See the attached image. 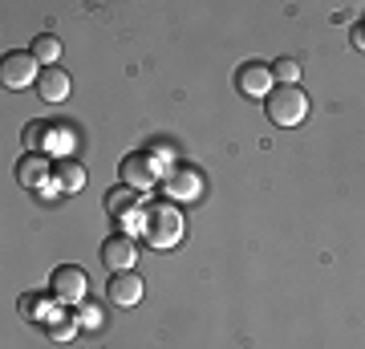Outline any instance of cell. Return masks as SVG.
<instances>
[{
    "label": "cell",
    "instance_id": "obj_1",
    "mask_svg": "<svg viewBox=\"0 0 365 349\" xmlns=\"http://www.w3.org/2000/svg\"><path fill=\"white\" fill-rule=\"evenodd\" d=\"M143 240L158 252H167L182 240V216L179 207L170 203V199H158V203H146L143 211Z\"/></svg>",
    "mask_w": 365,
    "mask_h": 349
},
{
    "label": "cell",
    "instance_id": "obj_2",
    "mask_svg": "<svg viewBox=\"0 0 365 349\" xmlns=\"http://www.w3.org/2000/svg\"><path fill=\"white\" fill-rule=\"evenodd\" d=\"M264 106H268V122H276V126H300L309 118V93L300 86H276L264 98Z\"/></svg>",
    "mask_w": 365,
    "mask_h": 349
},
{
    "label": "cell",
    "instance_id": "obj_3",
    "mask_svg": "<svg viewBox=\"0 0 365 349\" xmlns=\"http://www.w3.org/2000/svg\"><path fill=\"white\" fill-rule=\"evenodd\" d=\"M49 293L57 297V305L73 309V305H81L86 293H90V276H86V268H78V264H61V268H53V276H49Z\"/></svg>",
    "mask_w": 365,
    "mask_h": 349
},
{
    "label": "cell",
    "instance_id": "obj_4",
    "mask_svg": "<svg viewBox=\"0 0 365 349\" xmlns=\"http://www.w3.org/2000/svg\"><path fill=\"white\" fill-rule=\"evenodd\" d=\"M41 69H37V57L29 49H13L4 53V65H0V81L9 86V90H29V86H37Z\"/></svg>",
    "mask_w": 365,
    "mask_h": 349
},
{
    "label": "cell",
    "instance_id": "obj_5",
    "mask_svg": "<svg viewBox=\"0 0 365 349\" xmlns=\"http://www.w3.org/2000/svg\"><path fill=\"white\" fill-rule=\"evenodd\" d=\"M118 179H122V187H134V191H150L158 183V167L150 155H138V151H130V155H122V163H118Z\"/></svg>",
    "mask_w": 365,
    "mask_h": 349
},
{
    "label": "cell",
    "instance_id": "obj_6",
    "mask_svg": "<svg viewBox=\"0 0 365 349\" xmlns=\"http://www.w3.org/2000/svg\"><path fill=\"white\" fill-rule=\"evenodd\" d=\"M272 65L268 61H244L235 69V90L244 93V98H268L276 90L272 86Z\"/></svg>",
    "mask_w": 365,
    "mask_h": 349
},
{
    "label": "cell",
    "instance_id": "obj_7",
    "mask_svg": "<svg viewBox=\"0 0 365 349\" xmlns=\"http://www.w3.org/2000/svg\"><path fill=\"white\" fill-rule=\"evenodd\" d=\"M102 264L110 272H130L138 264V244H134V236H110L102 240Z\"/></svg>",
    "mask_w": 365,
    "mask_h": 349
},
{
    "label": "cell",
    "instance_id": "obj_8",
    "mask_svg": "<svg viewBox=\"0 0 365 349\" xmlns=\"http://www.w3.org/2000/svg\"><path fill=\"white\" fill-rule=\"evenodd\" d=\"M16 183H21L25 191H41V187H49V183H53L49 155H21V163H16Z\"/></svg>",
    "mask_w": 365,
    "mask_h": 349
},
{
    "label": "cell",
    "instance_id": "obj_9",
    "mask_svg": "<svg viewBox=\"0 0 365 349\" xmlns=\"http://www.w3.org/2000/svg\"><path fill=\"white\" fill-rule=\"evenodd\" d=\"M163 191H167L170 199H195V195L203 191V175H199L195 167H170L167 175H163Z\"/></svg>",
    "mask_w": 365,
    "mask_h": 349
},
{
    "label": "cell",
    "instance_id": "obj_10",
    "mask_svg": "<svg viewBox=\"0 0 365 349\" xmlns=\"http://www.w3.org/2000/svg\"><path fill=\"white\" fill-rule=\"evenodd\" d=\"M106 293H110V300H114V305L130 309V305H138V300H143L146 285H143V276L130 268V272H114V276H110V285H106Z\"/></svg>",
    "mask_w": 365,
    "mask_h": 349
},
{
    "label": "cell",
    "instance_id": "obj_11",
    "mask_svg": "<svg viewBox=\"0 0 365 349\" xmlns=\"http://www.w3.org/2000/svg\"><path fill=\"white\" fill-rule=\"evenodd\" d=\"M16 309H21V317H25L29 325H49L53 317L61 313L53 293H25V297L16 300Z\"/></svg>",
    "mask_w": 365,
    "mask_h": 349
},
{
    "label": "cell",
    "instance_id": "obj_12",
    "mask_svg": "<svg viewBox=\"0 0 365 349\" xmlns=\"http://www.w3.org/2000/svg\"><path fill=\"white\" fill-rule=\"evenodd\" d=\"M69 90H73V78H69L61 65H45L37 78V93L45 98V102H66Z\"/></svg>",
    "mask_w": 365,
    "mask_h": 349
},
{
    "label": "cell",
    "instance_id": "obj_13",
    "mask_svg": "<svg viewBox=\"0 0 365 349\" xmlns=\"http://www.w3.org/2000/svg\"><path fill=\"white\" fill-rule=\"evenodd\" d=\"M53 187L61 195H78L86 187V167H81L78 158H57L53 163Z\"/></svg>",
    "mask_w": 365,
    "mask_h": 349
},
{
    "label": "cell",
    "instance_id": "obj_14",
    "mask_svg": "<svg viewBox=\"0 0 365 349\" xmlns=\"http://www.w3.org/2000/svg\"><path fill=\"white\" fill-rule=\"evenodd\" d=\"M130 211H143V191H134V187H114V191H106V216H130Z\"/></svg>",
    "mask_w": 365,
    "mask_h": 349
},
{
    "label": "cell",
    "instance_id": "obj_15",
    "mask_svg": "<svg viewBox=\"0 0 365 349\" xmlns=\"http://www.w3.org/2000/svg\"><path fill=\"white\" fill-rule=\"evenodd\" d=\"M21 138H25L29 155H45V146H49L53 138H61V130L53 126V122H29Z\"/></svg>",
    "mask_w": 365,
    "mask_h": 349
},
{
    "label": "cell",
    "instance_id": "obj_16",
    "mask_svg": "<svg viewBox=\"0 0 365 349\" xmlns=\"http://www.w3.org/2000/svg\"><path fill=\"white\" fill-rule=\"evenodd\" d=\"M78 329H81V321H78V313H73V309H61L49 325H45L49 341H73V337H78Z\"/></svg>",
    "mask_w": 365,
    "mask_h": 349
},
{
    "label": "cell",
    "instance_id": "obj_17",
    "mask_svg": "<svg viewBox=\"0 0 365 349\" xmlns=\"http://www.w3.org/2000/svg\"><path fill=\"white\" fill-rule=\"evenodd\" d=\"M33 57H37V61H45V65H53L57 61V57H61V41L53 37V33H37V37H33Z\"/></svg>",
    "mask_w": 365,
    "mask_h": 349
},
{
    "label": "cell",
    "instance_id": "obj_18",
    "mask_svg": "<svg viewBox=\"0 0 365 349\" xmlns=\"http://www.w3.org/2000/svg\"><path fill=\"white\" fill-rule=\"evenodd\" d=\"M272 78L280 81V86H297L300 81V61L297 57H280V61L272 65Z\"/></svg>",
    "mask_w": 365,
    "mask_h": 349
},
{
    "label": "cell",
    "instance_id": "obj_19",
    "mask_svg": "<svg viewBox=\"0 0 365 349\" xmlns=\"http://www.w3.org/2000/svg\"><path fill=\"white\" fill-rule=\"evenodd\" d=\"M78 321L81 329H102V305H93V300H81V309H78Z\"/></svg>",
    "mask_w": 365,
    "mask_h": 349
},
{
    "label": "cell",
    "instance_id": "obj_20",
    "mask_svg": "<svg viewBox=\"0 0 365 349\" xmlns=\"http://www.w3.org/2000/svg\"><path fill=\"white\" fill-rule=\"evenodd\" d=\"M146 211V207H143ZM143 211H130V216H122V220H118V228H122V236H143Z\"/></svg>",
    "mask_w": 365,
    "mask_h": 349
},
{
    "label": "cell",
    "instance_id": "obj_21",
    "mask_svg": "<svg viewBox=\"0 0 365 349\" xmlns=\"http://www.w3.org/2000/svg\"><path fill=\"white\" fill-rule=\"evenodd\" d=\"M349 45L353 49H365V21H357V25L349 29Z\"/></svg>",
    "mask_w": 365,
    "mask_h": 349
}]
</instances>
